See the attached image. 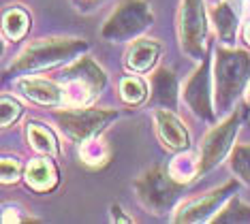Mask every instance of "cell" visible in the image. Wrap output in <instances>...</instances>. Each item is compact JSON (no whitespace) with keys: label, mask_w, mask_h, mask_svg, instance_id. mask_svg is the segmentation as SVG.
Here are the masks:
<instances>
[{"label":"cell","mask_w":250,"mask_h":224,"mask_svg":"<svg viewBox=\"0 0 250 224\" xmlns=\"http://www.w3.org/2000/svg\"><path fill=\"white\" fill-rule=\"evenodd\" d=\"M21 116V105L18 101L9 99V96H2V118H0V124H2V128H7L11 126Z\"/></svg>","instance_id":"cell-24"},{"label":"cell","mask_w":250,"mask_h":224,"mask_svg":"<svg viewBox=\"0 0 250 224\" xmlns=\"http://www.w3.org/2000/svg\"><path fill=\"white\" fill-rule=\"evenodd\" d=\"M180 43L182 49L195 60L206 58V41H208V21L203 0H182L180 4Z\"/></svg>","instance_id":"cell-7"},{"label":"cell","mask_w":250,"mask_h":224,"mask_svg":"<svg viewBox=\"0 0 250 224\" xmlns=\"http://www.w3.org/2000/svg\"><path fill=\"white\" fill-rule=\"evenodd\" d=\"M62 79H64V88H62L64 101L73 107H83L92 102L107 83L105 71L88 56H82L71 66H66Z\"/></svg>","instance_id":"cell-5"},{"label":"cell","mask_w":250,"mask_h":224,"mask_svg":"<svg viewBox=\"0 0 250 224\" xmlns=\"http://www.w3.org/2000/svg\"><path fill=\"white\" fill-rule=\"evenodd\" d=\"M214 222H250V205L240 199H229V203L212 218Z\"/></svg>","instance_id":"cell-21"},{"label":"cell","mask_w":250,"mask_h":224,"mask_svg":"<svg viewBox=\"0 0 250 224\" xmlns=\"http://www.w3.org/2000/svg\"><path fill=\"white\" fill-rule=\"evenodd\" d=\"M137 201L147 211H152L154 216H163L173 207V203L178 201L180 192L184 190V183L175 182L169 169L156 164L152 169H147L146 173H141L133 183Z\"/></svg>","instance_id":"cell-3"},{"label":"cell","mask_w":250,"mask_h":224,"mask_svg":"<svg viewBox=\"0 0 250 224\" xmlns=\"http://www.w3.org/2000/svg\"><path fill=\"white\" fill-rule=\"evenodd\" d=\"M169 173H171V177L175 182H180L186 186L192 177L201 175L199 173V160L195 156H190V154H182V156H178L171 164H169Z\"/></svg>","instance_id":"cell-19"},{"label":"cell","mask_w":250,"mask_h":224,"mask_svg":"<svg viewBox=\"0 0 250 224\" xmlns=\"http://www.w3.org/2000/svg\"><path fill=\"white\" fill-rule=\"evenodd\" d=\"M21 175V166L15 158H2V183H15Z\"/></svg>","instance_id":"cell-25"},{"label":"cell","mask_w":250,"mask_h":224,"mask_svg":"<svg viewBox=\"0 0 250 224\" xmlns=\"http://www.w3.org/2000/svg\"><path fill=\"white\" fill-rule=\"evenodd\" d=\"M246 101H248V107H250V88H248V94H246Z\"/></svg>","instance_id":"cell-28"},{"label":"cell","mask_w":250,"mask_h":224,"mask_svg":"<svg viewBox=\"0 0 250 224\" xmlns=\"http://www.w3.org/2000/svg\"><path fill=\"white\" fill-rule=\"evenodd\" d=\"M111 220H113V222H133L128 216L122 214V209L118 207V205H113V207H111Z\"/></svg>","instance_id":"cell-26"},{"label":"cell","mask_w":250,"mask_h":224,"mask_svg":"<svg viewBox=\"0 0 250 224\" xmlns=\"http://www.w3.org/2000/svg\"><path fill=\"white\" fill-rule=\"evenodd\" d=\"M86 49L88 43L82 39H39V41L26 45L24 51L18 56V60L9 66V73L18 75L54 68L75 60Z\"/></svg>","instance_id":"cell-1"},{"label":"cell","mask_w":250,"mask_h":224,"mask_svg":"<svg viewBox=\"0 0 250 224\" xmlns=\"http://www.w3.org/2000/svg\"><path fill=\"white\" fill-rule=\"evenodd\" d=\"M26 183L37 192H49L58 183V171L52 160L37 158L26 169Z\"/></svg>","instance_id":"cell-16"},{"label":"cell","mask_w":250,"mask_h":224,"mask_svg":"<svg viewBox=\"0 0 250 224\" xmlns=\"http://www.w3.org/2000/svg\"><path fill=\"white\" fill-rule=\"evenodd\" d=\"M146 83L139 77H124L120 81V99L126 105H139L146 99Z\"/></svg>","instance_id":"cell-22"},{"label":"cell","mask_w":250,"mask_h":224,"mask_svg":"<svg viewBox=\"0 0 250 224\" xmlns=\"http://www.w3.org/2000/svg\"><path fill=\"white\" fill-rule=\"evenodd\" d=\"M231 171L242 182L250 183V143L235 145V149L231 152Z\"/></svg>","instance_id":"cell-23"},{"label":"cell","mask_w":250,"mask_h":224,"mask_svg":"<svg viewBox=\"0 0 250 224\" xmlns=\"http://www.w3.org/2000/svg\"><path fill=\"white\" fill-rule=\"evenodd\" d=\"M242 120H244V111H235L220 126H216L206 135V139L201 143V154H199V173L201 175L208 173L209 169H214L227 156L233 139L240 133Z\"/></svg>","instance_id":"cell-8"},{"label":"cell","mask_w":250,"mask_h":224,"mask_svg":"<svg viewBox=\"0 0 250 224\" xmlns=\"http://www.w3.org/2000/svg\"><path fill=\"white\" fill-rule=\"evenodd\" d=\"M184 101L188 102L192 113L212 122L216 111L212 105V88H209V60L203 58L201 64L184 85Z\"/></svg>","instance_id":"cell-10"},{"label":"cell","mask_w":250,"mask_h":224,"mask_svg":"<svg viewBox=\"0 0 250 224\" xmlns=\"http://www.w3.org/2000/svg\"><path fill=\"white\" fill-rule=\"evenodd\" d=\"M28 24H30V17H28L26 11L11 9L4 13L2 28H4V34H7L11 41H18V39L24 37L26 30H28Z\"/></svg>","instance_id":"cell-20"},{"label":"cell","mask_w":250,"mask_h":224,"mask_svg":"<svg viewBox=\"0 0 250 224\" xmlns=\"http://www.w3.org/2000/svg\"><path fill=\"white\" fill-rule=\"evenodd\" d=\"M26 137H28V143H30L32 149L41 154H47V156H58V141H56L54 133L49 128H45L43 124H37V122H30L26 126Z\"/></svg>","instance_id":"cell-18"},{"label":"cell","mask_w":250,"mask_h":224,"mask_svg":"<svg viewBox=\"0 0 250 224\" xmlns=\"http://www.w3.org/2000/svg\"><path fill=\"white\" fill-rule=\"evenodd\" d=\"M235 188H237L235 182H227L225 186L214 188V190L203 194V197L186 201V203H182L178 207V211H175L173 222L190 224V222H206V220H209V218H214L216 209L231 199V194L235 192Z\"/></svg>","instance_id":"cell-9"},{"label":"cell","mask_w":250,"mask_h":224,"mask_svg":"<svg viewBox=\"0 0 250 224\" xmlns=\"http://www.w3.org/2000/svg\"><path fill=\"white\" fill-rule=\"evenodd\" d=\"M154 124H156V135L165 143V147L173 149V152H184L188 147V130L171 113V109H165V107L156 109Z\"/></svg>","instance_id":"cell-11"},{"label":"cell","mask_w":250,"mask_h":224,"mask_svg":"<svg viewBox=\"0 0 250 224\" xmlns=\"http://www.w3.org/2000/svg\"><path fill=\"white\" fill-rule=\"evenodd\" d=\"M158 56H161V43L152 39H137L124 56V66L133 73H146L154 66Z\"/></svg>","instance_id":"cell-13"},{"label":"cell","mask_w":250,"mask_h":224,"mask_svg":"<svg viewBox=\"0 0 250 224\" xmlns=\"http://www.w3.org/2000/svg\"><path fill=\"white\" fill-rule=\"evenodd\" d=\"M18 90L28 101H35L45 107H58L64 101V92L54 81L43 77H21L18 79Z\"/></svg>","instance_id":"cell-12"},{"label":"cell","mask_w":250,"mask_h":224,"mask_svg":"<svg viewBox=\"0 0 250 224\" xmlns=\"http://www.w3.org/2000/svg\"><path fill=\"white\" fill-rule=\"evenodd\" d=\"M209 20H212L216 32H218V39L225 45H231L233 41H235L240 13H237L235 2H233V0L223 2V4H216V7L209 9Z\"/></svg>","instance_id":"cell-15"},{"label":"cell","mask_w":250,"mask_h":224,"mask_svg":"<svg viewBox=\"0 0 250 224\" xmlns=\"http://www.w3.org/2000/svg\"><path fill=\"white\" fill-rule=\"evenodd\" d=\"M244 41H246L248 45H250V21L246 26H244Z\"/></svg>","instance_id":"cell-27"},{"label":"cell","mask_w":250,"mask_h":224,"mask_svg":"<svg viewBox=\"0 0 250 224\" xmlns=\"http://www.w3.org/2000/svg\"><path fill=\"white\" fill-rule=\"evenodd\" d=\"M152 105L175 109L178 105V79L169 68H158L152 75Z\"/></svg>","instance_id":"cell-14"},{"label":"cell","mask_w":250,"mask_h":224,"mask_svg":"<svg viewBox=\"0 0 250 224\" xmlns=\"http://www.w3.org/2000/svg\"><path fill=\"white\" fill-rule=\"evenodd\" d=\"M56 122L64 130V135L71 141H86L90 137L101 135L118 118L116 109H86V107H73L64 111L54 113Z\"/></svg>","instance_id":"cell-6"},{"label":"cell","mask_w":250,"mask_h":224,"mask_svg":"<svg viewBox=\"0 0 250 224\" xmlns=\"http://www.w3.org/2000/svg\"><path fill=\"white\" fill-rule=\"evenodd\" d=\"M216 109L229 111L250 79V54L244 49H216Z\"/></svg>","instance_id":"cell-2"},{"label":"cell","mask_w":250,"mask_h":224,"mask_svg":"<svg viewBox=\"0 0 250 224\" xmlns=\"http://www.w3.org/2000/svg\"><path fill=\"white\" fill-rule=\"evenodd\" d=\"M79 163L90 166V169H101V166H105L109 163L111 158V147L109 143L103 141L99 135L96 137H90V139L82 141L79 143Z\"/></svg>","instance_id":"cell-17"},{"label":"cell","mask_w":250,"mask_h":224,"mask_svg":"<svg viewBox=\"0 0 250 224\" xmlns=\"http://www.w3.org/2000/svg\"><path fill=\"white\" fill-rule=\"evenodd\" d=\"M152 21L154 13L147 0H122L101 28V37L111 43L133 41L152 26Z\"/></svg>","instance_id":"cell-4"}]
</instances>
